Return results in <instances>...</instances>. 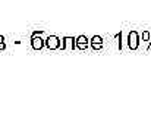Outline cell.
I'll use <instances>...</instances> for the list:
<instances>
[{"instance_id": "cell-4", "label": "cell", "mask_w": 151, "mask_h": 132, "mask_svg": "<svg viewBox=\"0 0 151 132\" xmlns=\"http://www.w3.org/2000/svg\"><path fill=\"white\" fill-rule=\"evenodd\" d=\"M31 45L34 50H41L43 47H46V40L41 35H32L31 37Z\"/></svg>"}, {"instance_id": "cell-8", "label": "cell", "mask_w": 151, "mask_h": 132, "mask_svg": "<svg viewBox=\"0 0 151 132\" xmlns=\"http://www.w3.org/2000/svg\"><path fill=\"white\" fill-rule=\"evenodd\" d=\"M6 48V43H4V37L3 35H0V51L1 50H4Z\"/></svg>"}, {"instance_id": "cell-7", "label": "cell", "mask_w": 151, "mask_h": 132, "mask_svg": "<svg viewBox=\"0 0 151 132\" xmlns=\"http://www.w3.org/2000/svg\"><path fill=\"white\" fill-rule=\"evenodd\" d=\"M141 40H142V41H150V31H142Z\"/></svg>"}, {"instance_id": "cell-5", "label": "cell", "mask_w": 151, "mask_h": 132, "mask_svg": "<svg viewBox=\"0 0 151 132\" xmlns=\"http://www.w3.org/2000/svg\"><path fill=\"white\" fill-rule=\"evenodd\" d=\"M88 45H90V40H88L85 35L76 37V48H79V50H87Z\"/></svg>"}, {"instance_id": "cell-2", "label": "cell", "mask_w": 151, "mask_h": 132, "mask_svg": "<svg viewBox=\"0 0 151 132\" xmlns=\"http://www.w3.org/2000/svg\"><path fill=\"white\" fill-rule=\"evenodd\" d=\"M60 38L57 37V35H49L47 38H46V47H47V50H57V48H60Z\"/></svg>"}, {"instance_id": "cell-6", "label": "cell", "mask_w": 151, "mask_h": 132, "mask_svg": "<svg viewBox=\"0 0 151 132\" xmlns=\"http://www.w3.org/2000/svg\"><path fill=\"white\" fill-rule=\"evenodd\" d=\"M90 45L93 47V50H101L103 48V37L101 35H94L90 40Z\"/></svg>"}, {"instance_id": "cell-3", "label": "cell", "mask_w": 151, "mask_h": 132, "mask_svg": "<svg viewBox=\"0 0 151 132\" xmlns=\"http://www.w3.org/2000/svg\"><path fill=\"white\" fill-rule=\"evenodd\" d=\"M60 48L62 50H73V48H76V38H73V37H63Z\"/></svg>"}, {"instance_id": "cell-1", "label": "cell", "mask_w": 151, "mask_h": 132, "mask_svg": "<svg viewBox=\"0 0 151 132\" xmlns=\"http://www.w3.org/2000/svg\"><path fill=\"white\" fill-rule=\"evenodd\" d=\"M128 47L129 50H137L139 47V35L137 31H131L128 34Z\"/></svg>"}]
</instances>
